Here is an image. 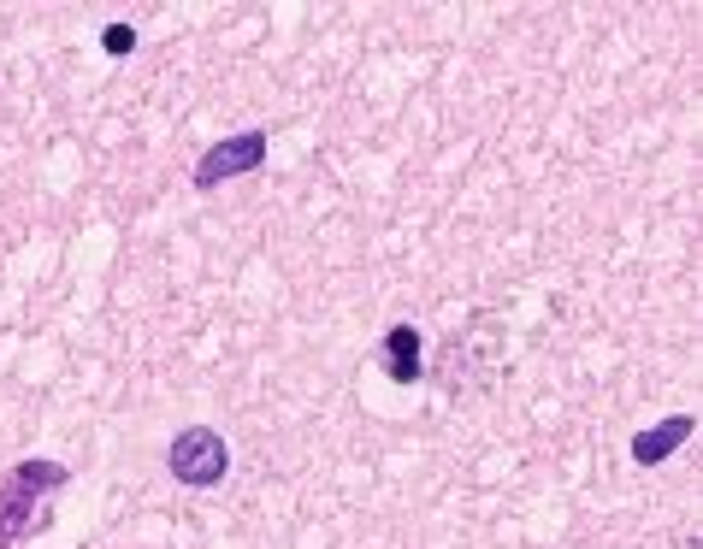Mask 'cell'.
<instances>
[{"label": "cell", "instance_id": "obj_3", "mask_svg": "<svg viewBox=\"0 0 703 549\" xmlns=\"http://www.w3.org/2000/svg\"><path fill=\"white\" fill-rule=\"evenodd\" d=\"M260 160H266V136H260V130H243V136L219 142V148L195 166V183H201V189H213V183L237 178V172H255Z\"/></svg>", "mask_w": 703, "mask_h": 549}, {"label": "cell", "instance_id": "obj_2", "mask_svg": "<svg viewBox=\"0 0 703 549\" xmlns=\"http://www.w3.org/2000/svg\"><path fill=\"white\" fill-rule=\"evenodd\" d=\"M54 485H65V467L60 461H24L6 485V502H0V544H12L24 526H30V502L48 496Z\"/></svg>", "mask_w": 703, "mask_h": 549}, {"label": "cell", "instance_id": "obj_5", "mask_svg": "<svg viewBox=\"0 0 703 549\" xmlns=\"http://www.w3.org/2000/svg\"><path fill=\"white\" fill-rule=\"evenodd\" d=\"M384 372H390V384H414L420 378V331L414 325H396L384 337Z\"/></svg>", "mask_w": 703, "mask_h": 549}, {"label": "cell", "instance_id": "obj_1", "mask_svg": "<svg viewBox=\"0 0 703 549\" xmlns=\"http://www.w3.org/2000/svg\"><path fill=\"white\" fill-rule=\"evenodd\" d=\"M172 473H178V485H195V490H207V485H219L225 479V467H231V449H225V437L219 431H207V426H190V431H178L172 437Z\"/></svg>", "mask_w": 703, "mask_h": 549}, {"label": "cell", "instance_id": "obj_4", "mask_svg": "<svg viewBox=\"0 0 703 549\" xmlns=\"http://www.w3.org/2000/svg\"><path fill=\"white\" fill-rule=\"evenodd\" d=\"M686 437H692V420H686V414H674V420H662V426H650V431L633 437V461H639V467H656V461H668Z\"/></svg>", "mask_w": 703, "mask_h": 549}, {"label": "cell", "instance_id": "obj_6", "mask_svg": "<svg viewBox=\"0 0 703 549\" xmlns=\"http://www.w3.org/2000/svg\"><path fill=\"white\" fill-rule=\"evenodd\" d=\"M101 42H107V54H130V48H136L130 24H107V36H101Z\"/></svg>", "mask_w": 703, "mask_h": 549}]
</instances>
